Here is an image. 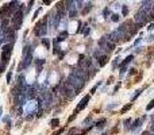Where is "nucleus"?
<instances>
[{"label": "nucleus", "mask_w": 154, "mask_h": 135, "mask_svg": "<svg viewBox=\"0 0 154 135\" xmlns=\"http://www.w3.org/2000/svg\"><path fill=\"white\" fill-rule=\"evenodd\" d=\"M47 20H49V15H46L42 20H39L37 23V26H35V35L37 37H43L46 35V32H47Z\"/></svg>", "instance_id": "1"}, {"label": "nucleus", "mask_w": 154, "mask_h": 135, "mask_svg": "<svg viewBox=\"0 0 154 135\" xmlns=\"http://www.w3.org/2000/svg\"><path fill=\"white\" fill-rule=\"evenodd\" d=\"M23 15H24V11L21 10V11H18L16 14L12 16V29L16 31L22 27V23H23Z\"/></svg>", "instance_id": "2"}, {"label": "nucleus", "mask_w": 154, "mask_h": 135, "mask_svg": "<svg viewBox=\"0 0 154 135\" xmlns=\"http://www.w3.org/2000/svg\"><path fill=\"white\" fill-rule=\"evenodd\" d=\"M61 93L64 95V96L69 97V99H72V97H74V96H76L74 89H73V88H70V87L68 85V84H65V85L61 88Z\"/></svg>", "instance_id": "3"}, {"label": "nucleus", "mask_w": 154, "mask_h": 135, "mask_svg": "<svg viewBox=\"0 0 154 135\" xmlns=\"http://www.w3.org/2000/svg\"><path fill=\"white\" fill-rule=\"evenodd\" d=\"M135 20L138 22V24H145L147 22V14L145 11H139L135 14Z\"/></svg>", "instance_id": "4"}, {"label": "nucleus", "mask_w": 154, "mask_h": 135, "mask_svg": "<svg viewBox=\"0 0 154 135\" xmlns=\"http://www.w3.org/2000/svg\"><path fill=\"white\" fill-rule=\"evenodd\" d=\"M89 99H91L89 95H87V96L82 97V100L80 101V104L77 106V108H76V111H74V114H76V115H77V112H79V111H81V109H84L85 107H87V104H88V101H89Z\"/></svg>", "instance_id": "5"}, {"label": "nucleus", "mask_w": 154, "mask_h": 135, "mask_svg": "<svg viewBox=\"0 0 154 135\" xmlns=\"http://www.w3.org/2000/svg\"><path fill=\"white\" fill-rule=\"evenodd\" d=\"M7 41H10V42H12V41H15L16 39V31H15L14 29H11L10 30V32L7 34Z\"/></svg>", "instance_id": "6"}, {"label": "nucleus", "mask_w": 154, "mask_h": 135, "mask_svg": "<svg viewBox=\"0 0 154 135\" xmlns=\"http://www.w3.org/2000/svg\"><path fill=\"white\" fill-rule=\"evenodd\" d=\"M10 58H11V53H3L1 54V62L3 64H8V61H10Z\"/></svg>", "instance_id": "7"}, {"label": "nucleus", "mask_w": 154, "mask_h": 135, "mask_svg": "<svg viewBox=\"0 0 154 135\" xmlns=\"http://www.w3.org/2000/svg\"><path fill=\"white\" fill-rule=\"evenodd\" d=\"M35 64L38 65V70H37V73L39 74V73H41V70H42V66H43V64H45V59H43V58L37 59V61H35Z\"/></svg>", "instance_id": "8"}, {"label": "nucleus", "mask_w": 154, "mask_h": 135, "mask_svg": "<svg viewBox=\"0 0 154 135\" xmlns=\"http://www.w3.org/2000/svg\"><path fill=\"white\" fill-rule=\"evenodd\" d=\"M12 47H14V45L12 43H7L3 46V53H12Z\"/></svg>", "instance_id": "9"}, {"label": "nucleus", "mask_w": 154, "mask_h": 135, "mask_svg": "<svg viewBox=\"0 0 154 135\" xmlns=\"http://www.w3.org/2000/svg\"><path fill=\"white\" fill-rule=\"evenodd\" d=\"M108 62V57L107 56H102V57H99V65L100 66H104L105 64Z\"/></svg>", "instance_id": "10"}, {"label": "nucleus", "mask_w": 154, "mask_h": 135, "mask_svg": "<svg viewBox=\"0 0 154 135\" xmlns=\"http://www.w3.org/2000/svg\"><path fill=\"white\" fill-rule=\"evenodd\" d=\"M66 37H68V32L66 31L61 32V34L58 35V38L55 39V42H62V41H65V39H66Z\"/></svg>", "instance_id": "11"}, {"label": "nucleus", "mask_w": 154, "mask_h": 135, "mask_svg": "<svg viewBox=\"0 0 154 135\" xmlns=\"http://www.w3.org/2000/svg\"><path fill=\"white\" fill-rule=\"evenodd\" d=\"M133 58H134V57H133V56H128V57H127V58H126V59H124V61H123V62H122V64H120V68H122V69H124V66H126V65H127V64H130V62H131V61H133Z\"/></svg>", "instance_id": "12"}, {"label": "nucleus", "mask_w": 154, "mask_h": 135, "mask_svg": "<svg viewBox=\"0 0 154 135\" xmlns=\"http://www.w3.org/2000/svg\"><path fill=\"white\" fill-rule=\"evenodd\" d=\"M58 124H60V120L57 119V117L51 119V122H50V126H51L53 128H55V127H58Z\"/></svg>", "instance_id": "13"}, {"label": "nucleus", "mask_w": 154, "mask_h": 135, "mask_svg": "<svg viewBox=\"0 0 154 135\" xmlns=\"http://www.w3.org/2000/svg\"><path fill=\"white\" fill-rule=\"evenodd\" d=\"M42 43H43V46L46 47V49H50V41L46 38H42Z\"/></svg>", "instance_id": "14"}, {"label": "nucleus", "mask_w": 154, "mask_h": 135, "mask_svg": "<svg viewBox=\"0 0 154 135\" xmlns=\"http://www.w3.org/2000/svg\"><path fill=\"white\" fill-rule=\"evenodd\" d=\"M130 108H131V103H130V104H127V106H124V107H123V108L120 109V114H126V112H127V111H128V109H130Z\"/></svg>", "instance_id": "15"}, {"label": "nucleus", "mask_w": 154, "mask_h": 135, "mask_svg": "<svg viewBox=\"0 0 154 135\" xmlns=\"http://www.w3.org/2000/svg\"><path fill=\"white\" fill-rule=\"evenodd\" d=\"M104 123H105V119L103 117V119H100V120L97 122V123H96V127H99V128H100V127L104 126Z\"/></svg>", "instance_id": "16"}, {"label": "nucleus", "mask_w": 154, "mask_h": 135, "mask_svg": "<svg viewBox=\"0 0 154 135\" xmlns=\"http://www.w3.org/2000/svg\"><path fill=\"white\" fill-rule=\"evenodd\" d=\"M91 8H92V4L89 3L87 7H85V10H82V15H87L88 12H89V10H91Z\"/></svg>", "instance_id": "17"}, {"label": "nucleus", "mask_w": 154, "mask_h": 135, "mask_svg": "<svg viewBox=\"0 0 154 135\" xmlns=\"http://www.w3.org/2000/svg\"><path fill=\"white\" fill-rule=\"evenodd\" d=\"M153 107H154V100H151L150 103L147 104V107H146V109H147V111H150V109L153 108Z\"/></svg>", "instance_id": "18"}, {"label": "nucleus", "mask_w": 154, "mask_h": 135, "mask_svg": "<svg viewBox=\"0 0 154 135\" xmlns=\"http://www.w3.org/2000/svg\"><path fill=\"white\" fill-rule=\"evenodd\" d=\"M76 15H77V11H74V10H72V11L69 12V16H70V18H76Z\"/></svg>", "instance_id": "19"}, {"label": "nucleus", "mask_w": 154, "mask_h": 135, "mask_svg": "<svg viewBox=\"0 0 154 135\" xmlns=\"http://www.w3.org/2000/svg\"><path fill=\"white\" fill-rule=\"evenodd\" d=\"M11 78H12V72H8V74H7V82H11Z\"/></svg>", "instance_id": "20"}, {"label": "nucleus", "mask_w": 154, "mask_h": 135, "mask_svg": "<svg viewBox=\"0 0 154 135\" xmlns=\"http://www.w3.org/2000/svg\"><path fill=\"white\" fill-rule=\"evenodd\" d=\"M112 20L113 22H118V20H119V15H118V14H112Z\"/></svg>", "instance_id": "21"}, {"label": "nucleus", "mask_w": 154, "mask_h": 135, "mask_svg": "<svg viewBox=\"0 0 154 135\" xmlns=\"http://www.w3.org/2000/svg\"><path fill=\"white\" fill-rule=\"evenodd\" d=\"M4 69H6V64L0 62V73H1V72H4Z\"/></svg>", "instance_id": "22"}, {"label": "nucleus", "mask_w": 154, "mask_h": 135, "mask_svg": "<svg viewBox=\"0 0 154 135\" xmlns=\"http://www.w3.org/2000/svg\"><path fill=\"white\" fill-rule=\"evenodd\" d=\"M39 11H41V8H38L37 11L34 12V16H32V19H35V18H37V16H38V14H39Z\"/></svg>", "instance_id": "23"}, {"label": "nucleus", "mask_w": 154, "mask_h": 135, "mask_svg": "<svg viewBox=\"0 0 154 135\" xmlns=\"http://www.w3.org/2000/svg\"><path fill=\"white\" fill-rule=\"evenodd\" d=\"M108 50H113V43H107Z\"/></svg>", "instance_id": "24"}, {"label": "nucleus", "mask_w": 154, "mask_h": 135, "mask_svg": "<svg viewBox=\"0 0 154 135\" xmlns=\"http://www.w3.org/2000/svg\"><path fill=\"white\" fill-rule=\"evenodd\" d=\"M127 12H128L127 7H126V6H123V15H127Z\"/></svg>", "instance_id": "25"}, {"label": "nucleus", "mask_w": 154, "mask_h": 135, "mask_svg": "<svg viewBox=\"0 0 154 135\" xmlns=\"http://www.w3.org/2000/svg\"><path fill=\"white\" fill-rule=\"evenodd\" d=\"M74 117H76V114H73V115H72V116H70V117H69V119H68V123H69V122H72V120H73V119H74Z\"/></svg>", "instance_id": "26"}, {"label": "nucleus", "mask_w": 154, "mask_h": 135, "mask_svg": "<svg viewBox=\"0 0 154 135\" xmlns=\"http://www.w3.org/2000/svg\"><path fill=\"white\" fill-rule=\"evenodd\" d=\"M88 34H89V27H87L85 31H84V35H88Z\"/></svg>", "instance_id": "27"}, {"label": "nucleus", "mask_w": 154, "mask_h": 135, "mask_svg": "<svg viewBox=\"0 0 154 135\" xmlns=\"http://www.w3.org/2000/svg\"><path fill=\"white\" fill-rule=\"evenodd\" d=\"M96 89H97V87H93V88H92V89H91V93H92V95H93V93H95V92H96Z\"/></svg>", "instance_id": "28"}, {"label": "nucleus", "mask_w": 154, "mask_h": 135, "mask_svg": "<svg viewBox=\"0 0 154 135\" xmlns=\"http://www.w3.org/2000/svg\"><path fill=\"white\" fill-rule=\"evenodd\" d=\"M3 122H7V123H10V117H8V116L3 117Z\"/></svg>", "instance_id": "29"}, {"label": "nucleus", "mask_w": 154, "mask_h": 135, "mask_svg": "<svg viewBox=\"0 0 154 135\" xmlns=\"http://www.w3.org/2000/svg\"><path fill=\"white\" fill-rule=\"evenodd\" d=\"M103 14H104V16H105V15H108V14H110V11H108V8H105L104 11H103Z\"/></svg>", "instance_id": "30"}, {"label": "nucleus", "mask_w": 154, "mask_h": 135, "mask_svg": "<svg viewBox=\"0 0 154 135\" xmlns=\"http://www.w3.org/2000/svg\"><path fill=\"white\" fill-rule=\"evenodd\" d=\"M62 131H64V128H61V130H60V131H57V132H55V134H53V135H60V134H61Z\"/></svg>", "instance_id": "31"}, {"label": "nucleus", "mask_w": 154, "mask_h": 135, "mask_svg": "<svg viewBox=\"0 0 154 135\" xmlns=\"http://www.w3.org/2000/svg\"><path fill=\"white\" fill-rule=\"evenodd\" d=\"M135 73H137V70H135V69H131V70H130V74H135Z\"/></svg>", "instance_id": "32"}, {"label": "nucleus", "mask_w": 154, "mask_h": 135, "mask_svg": "<svg viewBox=\"0 0 154 135\" xmlns=\"http://www.w3.org/2000/svg\"><path fill=\"white\" fill-rule=\"evenodd\" d=\"M147 29H149V30H153V29H154V24H150V26H149Z\"/></svg>", "instance_id": "33"}, {"label": "nucleus", "mask_w": 154, "mask_h": 135, "mask_svg": "<svg viewBox=\"0 0 154 135\" xmlns=\"http://www.w3.org/2000/svg\"><path fill=\"white\" fill-rule=\"evenodd\" d=\"M151 56H154V46L151 47Z\"/></svg>", "instance_id": "34"}, {"label": "nucleus", "mask_w": 154, "mask_h": 135, "mask_svg": "<svg viewBox=\"0 0 154 135\" xmlns=\"http://www.w3.org/2000/svg\"><path fill=\"white\" fill-rule=\"evenodd\" d=\"M1 112H3V108H1V107H0V116H1Z\"/></svg>", "instance_id": "35"}, {"label": "nucleus", "mask_w": 154, "mask_h": 135, "mask_svg": "<svg viewBox=\"0 0 154 135\" xmlns=\"http://www.w3.org/2000/svg\"><path fill=\"white\" fill-rule=\"evenodd\" d=\"M142 135H149V132H147V131H146V132H143V134H142Z\"/></svg>", "instance_id": "36"}, {"label": "nucleus", "mask_w": 154, "mask_h": 135, "mask_svg": "<svg viewBox=\"0 0 154 135\" xmlns=\"http://www.w3.org/2000/svg\"><path fill=\"white\" fill-rule=\"evenodd\" d=\"M103 135H107V134H103Z\"/></svg>", "instance_id": "37"}]
</instances>
